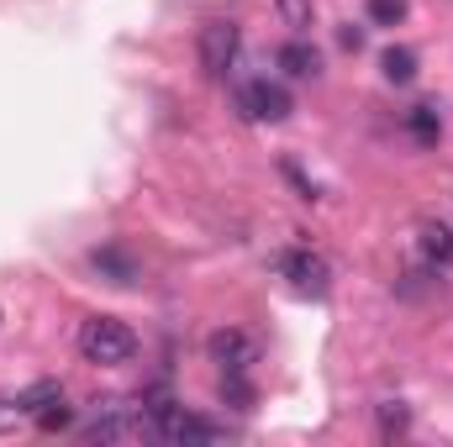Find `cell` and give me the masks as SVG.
Listing matches in <instances>:
<instances>
[{"label": "cell", "mask_w": 453, "mask_h": 447, "mask_svg": "<svg viewBox=\"0 0 453 447\" xmlns=\"http://www.w3.org/2000/svg\"><path fill=\"white\" fill-rule=\"evenodd\" d=\"M380 74H385L390 85H411V80H417V53H411V48H385V53H380Z\"/></svg>", "instance_id": "8fae6325"}, {"label": "cell", "mask_w": 453, "mask_h": 447, "mask_svg": "<svg viewBox=\"0 0 453 447\" xmlns=\"http://www.w3.org/2000/svg\"><path fill=\"white\" fill-rule=\"evenodd\" d=\"M406 427H411V411L401 400H385L380 405V437H406Z\"/></svg>", "instance_id": "5bb4252c"}, {"label": "cell", "mask_w": 453, "mask_h": 447, "mask_svg": "<svg viewBox=\"0 0 453 447\" xmlns=\"http://www.w3.org/2000/svg\"><path fill=\"white\" fill-rule=\"evenodd\" d=\"M90 443H137V437H158L153 432V416L142 405H127V400H106L96 411V421L85 427Z\"/></svg>", "instance_id": "7a4b0ae2"}, {"label": "cell", "mask_w": 453, "mask_h": 447, "mask_svg": "<svg viewBox=\"0 0 453 447\" xmlns=\"http://www.w3.org/2000/svg\"><path fill=\"white\" fill-rule=\"evenodd\" d=\"M364 11H369L374 27H401L406 11H411V0H364Z\"/></svg>", "instance_id": "4fadbf2b"}, {"label": "cell", "mask_w": 453, "mask_h": 447, "mask_svg": "<svg viewBox=\"0 0 453 447\" xmlns=\"http://www.w3.org/2000/svg\"><path fill=\"white\" fill-rule=\"evenodd\" d=\"M417 253L427 269H449L453 263V231L443 222H422L417 226Z\"/></svg>", "instance_id": "9c48e42d"}, {"label": "cell", "mask_w": 453, "mask_h": 447, "mask_svg": "<svg viewBox=\"0 0 453 447\" xmlns=\"http://www.w3.org/2000/svg\"><path fill=\"white\" fill-rule=\"evenodd\" d=\"M148 416H153V432H158L164 443H222V432H217L211 421L190 416V411H185V405H174V400H169L164 390L153 395Z\"/></svg>", "instance_id": "277c9868"}, {"label": "cell", "mask_w": 453, "mask_h": 447, "mask_svg": "<svg viewBox=\"0 0 453 447\" xmlns=\"http://www.w3.org/2000/svg\"><path fill=\"white\" fill-rule=\"evenodd\" d=\"M222 400H237L242 411L253 405V384L242 379V374H222Z\"/></svg>", "instance_id": "ac0fdd59"}, {"label": "cell", "mask_w": 453, "mask_h": 447, "mask_svg": "<svg viewBox=\"0 0 453 447\" xmlns=\"http://www.w3.org/2000/svg\"><path fill=\"white\" fill-rule=\"evenodd\" d=\"M338 42L348 48V53H358V48H364V32H358V27H342V32H338Z\"/></svg>", "instance_id": "ffe728a7"}, {"label": "cell", "mask_w": 453, "mask_h": 447, "mask_svg": "<svg viewBox=\"0 0 453 447\" xmlns=\"http://www.w3.org/2000/svg\"><path fill=\"white\" fill-rule=\"evenodd\" d=\"M80 358L85 363H101V368H121L137 358V332L116 316H90L80 327Z\"/></svg>", "instance_id": "6da1fadb"}, {"label": "cell", "mask_w": 453, "mask_h": 447, "mask_svg": "<svg viewBox=\"0 0 453 447\" xmlns=\"http://www.w3.org/2000/svg\"><path fill=\"white\" fill-rule=\"evenodd\" d=\"M237 111L248 116V121H285L290 116V90L280 85V80H248L242 90H237Z\"/></svg>", "instance_id": "8992f818"}, {"label": "cell", "mask_w": 453, "mask_h": 447, "mask_svg": "<svg viewBox=\"0 0 453 447\" xmlns=\"http://www.w3.org/2000/svg\"><path fill=\"white\" fill-rule=\"evenodd\" d=\"M280 16H285V27H296V32H306L311 27V0H280Z\"/></svg>", "instance_id": "e0dca14e"}, {"label": "cell", "mask_w": 453, "mask_h": 447, "mask_svg": "<svg viewBox=\"0 0 453 447\" xmlns=\"http://www.w3.org/2000/svg\"><path fill=\"white\" fill-rule=\"evenodd\" d=\"M37 427H42V432H64V427H74V411H69L64 400H48V405L37 411Z\"/></svg>", "instance_id": "2e32d148"}, {"label": "cell", "mask_w": 453, "mask_h": 447, "mask_svg": "<svg viewBox=\"0 0 453 447\" xmlns=\"http://www.w3.org/2000/svg\"><path fill=\"white\" fill-rule=\"evenodd\" d=\"M48 400H64V390H58V384H32L27 395H16V405H21L27 416H37V411H42Z\"/></svg>", "instance_id": "9a60e30c"}, {"label": "cell", "mask_w": 453, "mask_h": 447, "mask_svg": "<svg viewBox=\"0 0 453 447\" xmlns=\"http://www.w3.org/2000/svg\"><path fill=\"white\" fill-rule=\"evenodd\" d=\"M280 69H285V74H296V80H317V74H322V53H317L311 42H301V37H296V42H285V48H280Z\"/></svg>", "instance_id": "30bf717a"}, {"label": "cell", "mask_w": 453, "mask_h": 447, "mask_svg": "<svg viewBox=\"0 0 453 447\" xmlns=\"http://www.w3.org/2000/svg\"><path fill=\"white\" fill-rule=\"evenodd\" d=\"M90 269H96L101 279L121 284V290H127V284H137V274H142V269H137V258H132L127 247H96V253H90Z\"/></svg>", "instance_id": "ba28073f"}, {"label": "cell", "mask_w": 453, "mask_h": 447, "mask_svg": "<svg viewBox=\"0 0 453 447\" xmlns=\"http://www.w3.org/2000/svg\"><path fill=\"white\" fill-rule=\"evenodd\" d=\"M206 352H211V363H222V374H248L258 363V342L248 332H237V327L211 332L206 337Z\"/></svg>", "instance_id": "52a82bcc"}, {"label": "cell", "mask_w": 453, "mask_h": 447, "mask_svg": "<svg viewBox=\"0 0 453 447\" xmlns=\"http://www.w3.org/2000/svg\"><path fill=\"white\" fill-rule=\"evenodd\" d=\"M406 126H411V137H417L422 148H433V142L443 137V116L433 111V106H411V116H406Z\"/></svg>", "instance_id": "7c38bea8"}, {"label": "cell", "mask_w": 453, "mask_h": 447, "mask_svg": "<svg viewBox=\"0 0 453 447\" xmlns=\"http://www.w3.org/2000/svg\"><path fill=\"white\" fill-rule=\"evenodd\" d=\"M274 269H280V274L290 279V290H301V295H327V284H333L327 258L311 253V247H285V253L274 258Z\"/></svg>", "instance_id": "5b68a950"}, {"label": "cell", "mask_w": 453, "mask_h": 447, "mask_svg": "<svg viewBox=\"0 0 453 447\" xmlns=\"http://www.w3.org/2000/svg\"><path fill=\"white\" fill-rule=\"evenodd\" d=\"M237 48H242V27H237L232 16H211V21H201V32H196V53H201V74H211V80H222L226 69L237 64Z\"/></svg>", "instance_id": "3957f363"}, {"label": "cell", "mask_w": 453, "mask_h": 447, "mask_svg": "<svg viewBox=\"0 0 453 447\" xmlns=\"http://www.w3.org/2000/svg\"><path fill=\"white\" fill-rule=\"evenodd\" d=\"M21 416H27V411H21L16 400H0V437H5V432H16V427H21Z\"/></svg>", "instance_id": "d6986e66"}]
</instances>
